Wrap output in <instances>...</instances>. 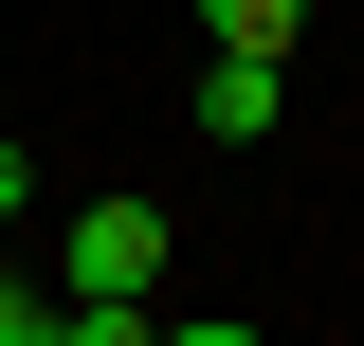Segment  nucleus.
<instances>
[{"label":"nucleus","instance_id":"423d86ee","mask_svg":"<svg viewBox=\"0 0 364 346\" xmlns=\"http://www.w3.org/2000/svg\"><path fill=\"white\" fill-rule=\"evenodd\" d=\"M164 346H255V328H219V310H200V328H164Z\"/></svg>","mask_w":364,"mask_h":346},{"label":"nucleus","instance_id":"f03ea898","mask_svg":"<svg viewBox=\"0 0 364 346\" xmlns=\"http://www.w3.org/2000/svg\"><path fill=\"white\" fill-rule=\"evenodd\" d=\"M200 128H219V146L273 128V55H200Z\"/></svg>","mask_w":364,"mask_h":346},{"label":"nucleus","instance_id":"39448f33","mask_svg":"<svg viewBox=\"0 0 364 346\" xmlns=\"http://www.w3.org/2000/svg\"><path fill=\"white\" fill-rule=\"evenodd\" d=\"M0 219H37V164H18V146H0Z\"/></svg>","mask_w":364,"mask_h":346},{"label":"nucleus","instance_id":"f257e3e1","mask_svg":"<svg viewBox=\"0 0 364 346\" xmlns=\"http://www.w3.org/2000/svg\"><path fill=\"white\" fill-rule=\"evenodd\" d=\"M91 292H164V201H91L73 219V310Z\"/></svg>","mask_w":364,"mask_h":346},{"label":"nucleus","instance_id":"7ed1b4c3","mask_svg":"<svg viewBox=\"0 0 364 346\" xmlns=\"http://www.w3.org/2000/svg\"><path fill=\"white\" fill-rule=\"evenodd\" d=\"M291 19H310V0H200V37H219V55H291Z\"/></svg>","mask_w":364,"mask_h":346},{"label":"nucleus","instance_id":"20e7f679","mask_svg":"<svg viewBox=\"0 0 364 346\" xmlns=\"http://www.w3.org/2000/svg\"><path fill=\"white\" fill-rule=\"evenodd\" d=\"M0 346H73V310H55V292H18V273H0Z\"/></svg>","mask_w":364,"mask_h":346}]
</instances>
